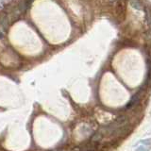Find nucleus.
<instances>
[{"label":"nucleus","mask_w":151,"mask_h":151,"mask_svg":"<svg viewBox=\"0 0 151 151\" xmlns=\"http://www.w3.org/2000/svg\"><path fill=\"white\" fill-rule=\"evenodd\" d=\"M115 14L120 21L125 20L127 16V2L126 0H119L115 6Z\"/></svg>","instance_id":"f257e3e1"},{"label":"nucleus","mask_w":151,"mask_h":151,"mask_svg":"<svg viewBox=\"0 0 151 151\" xmlns=\"http://www.w3.org/2000/svg\"><path fill=\"white\" fill-rule=\"evenodd\" d=\"M145 23L146 27H147V30H146V38L148 40H151V9H145Z\"/></svg>","instance_id":"f03ea898"},{"label":"nucleus","mask_w":151,"mask_h":151,"mask_svg":"<svg viewBox=\"0 0 151 151\" xmlns=\"http://www.w3.org/2000/svg\"><path fill=\"white\" fill-rule=\"evenodd\" d=\"M140 99H141V92H138L136 94H134V96L131 97L130 101L127 103V109H131V108L135 107L137 104L139 103Z\"/></svg>","instance_id":"7ed1b4c3"},{"label":"nucleus","mask_w":151,"mask_h":151,"mask_svg":"<svg viewBox=\"0 0 151 151\" xmlns=\"http://www.w3.org/2000/svg\"><path fill=\"white\" fill-rule=\"evenodd\" d=\"M150 144H151V140L150 139H146L141 141L138 144V147H136V150H149L150 149Z\"/></svg>","instance_id":"20e7f679"},{"label":"nucleus","mask_w":151,"mask_h":151,"mask_svg":"<svg viewBox=\"0 0 151 151\" xmlns=\"http://www.w3.org/2000/svg\"><path fill=\"white\" fill-rule=\"evenodd\" d=\"M129 4L131 5L132 8L138 9V11H142V9H144L143 3H142L140 0H129Z\"/></svg>","instance_id":"39448f33"},{"label":"nucleus","mask_w":151,"mask_h":151,"mask_svg":"<svg viewBox=\"0 0 151 151\" xmlns=\"http://www.w3.org/2000/svg\"><path fill=\"white\" fill-rule=\"evenodd\" d=\"M9 27V18L8 15L3 13L2 12V17H1V29H7Z\"/></svg>","instance_id":"423d86ee"},{"label":"nucleus","mask_w":151,"mask_h":151,"mask_svg":"<svg viewBox=\"0 0 151 151\" xmlns=\"http://www.w3.org/2000/svg\"><path fill=\"white\" fill-rule=\"evenodd\" d=\"M34 1V0H26V3H27V7H29L30 6V4Z\"/></svg>","instance_id":"0eeeda50"}]
</instances>
